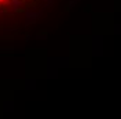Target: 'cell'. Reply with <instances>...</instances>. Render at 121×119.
Here are the masks:
<instances>
[{
    "label": "cell",
    "instance_id": "1",
    "mask_svg": "<svg viewBox=\"0 0 121 119\" xmlns=\"http://www.w3.org/2000/svg\"><path fill=\"white\" fill-rule=\"evenodd\" d=\"M1 1H4V0H0V3H1Z\"/></svg>",
    "mask_w": 121,
    "mask_h": 119
}]
</instances>
